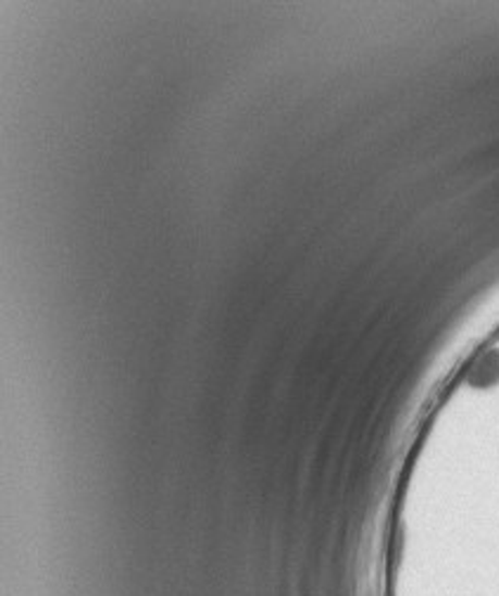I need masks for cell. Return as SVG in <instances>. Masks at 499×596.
I'll return each mask as SVG.
<instances>
[{"instance_id":"obj_1","label":"cell","mask_w":499,"mask_h":596,"mask_svg":"<svg viewBox=\"0 0 499 596\" xmlns=\"http://www.w3.org/2000/svg\"><path fill=\"white\" fill-rule=\"evenodd\" d=\"M497 382H499V350H490V353L478 358L474 370L469 372V384L478 388H488Z\"/></svg>"}]
</instances>
